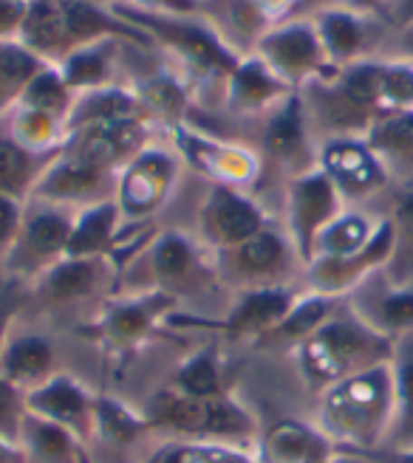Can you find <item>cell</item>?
<instances>
[{
    "label": "cell",
    "mask_w": 413,
    "mask_h": 463,
    "mask_svg": "<svg viewBox=\"0 0 413 463\" xmlns=\"http://www.w3.org/2000/svg\"><path fill=\"white\" fill-rule=\"evenodd\" d=\"M394 421V367L391 362L342 379L317 392L314 424L337 452L365 455L382 449Z\"/></svg>",
    "instance_id": "obj_1"
},
{
    "label": "cell",
    "mask_w": 413,
    "mask_h": 463,
    "mask_svg": "<svg viewBox=\"0 0 413 463\" xmlns=\"http://www.w3.org/2000/svg\"><path fill=\"white\" fill-rule=\"evenodd\" d=\"M142 412L162 441H204L255 452L261 438L258 415L229 390L218 396H187L162 387L153 392Z\"/></svg>",
    "instance_id": "obj_2"
},
{
    "label": "cell",
    "mask_w": 413,
    "mask_h": 463,
    "mask_svg": "<svg viewBox=\"0 0 413 463\" xmlns=\"http://www.w3.org/2000/svg\"><path fill=\"white\" fill-rule=\"evenodd\" d=\"M292 356L306 387L323 392L326 387L360 373V370L391 362L394 342L365 326L342 299V306L323 326L292 347Z\"/></svg>",
    "instance_id": "obj_3"
},
{
    "label": "cell",
    "mask_w": 413,
    "mask_h": 463,
    "mask_svg": "<svg viewBox=\"0 0 413 463\" xmlns=\"http://www.w3.org/2000/svg\"><path fill=\"white\" fill-rule=\"evenodd\" d=\"M110 9L128 23H133L136 29H142L156 45L181 62L187 74L204 77V80H226V74L238 65V54H233L226 45L218 40V34L206 26V20L201 14L190 17H173V14H153L133 9L122 0H113Z\"/></svg>",
    "instance_id": "obj_4"
},
{
    "label": "cell",
    "mask_w": 413,
    "mask_h": 463,
    "mask_svg": "<svg viewBox=\"0 0 413 463\" xmlns=\"http://www.w3.org/2000/svg\"><path fill=\"white\" fill-rule=\"evenodd\" d=\"M173 311H178V299L156 288L105 297L102 308L88 322L82 334L108 359L128 362L130 356L142 351V345L156 331L168 328V317Z\"/></svg>",
    "instance_id": "obj_5"
},
{
    "label": "cell",
    "mask_w": 413,
    "mask_h": 463,
    "mask_svg": "<svg viewBox=\"0 0 413 463\" xmlns=\"http://www.w3.org/2000/svg\"><path fill=\"white\" fill-rule=\"evenodd\" d=\"M130 263H142L145 269L142 288L165 291L176 297L178 303H181V297L198 294L218 280L216 251L206 249L198 235L178 232V229L153 232V238Z\"/></svg>",
    "instance_id": "obj_6"
},
{
    "label": "cell",
    "mask_w": 413,
    "mask_h": 463,
    "mask_svg": "<svg viewBox=\"0 0 413 463\" xmlns=\"http://www.w3.org/2000/svg\"><path fill=\"white\" fill-rule=\"evenodd\" d=\"M218 280H229L244 288H261V286H286L294 283V274L303 277V260L297 254L286 229L278 223H269L255 232L244 243L218 251L216 254Z\"/></svg>",
    "instance_id": "obj_7"
},
{
    "label": "cell",
    "mask_w": 413,
    "mask_h": 463,
    "mask_svg": "<svg viewBox=\"0 0 413 463\" xmlns=\"http://www.w3.org/2000/svg\"><path fill=\"white\" fill-rule=\"evenodd\" d=\"M170 138L181 165L204 175L213 187H235L249 193L261 181L264 158L246 145L226 142L221 136L198 130L187 119L170 128Z\"/></svg>",
    "instance_id": "obj_8"
},
{
    "label": "cell",
    "mask_w": 413,
    "mask_h": 463,
    "mask_svg": "<svg viewBox=\"0 0 413 463\" xmlns=\"http://www.w3.org/2000/svg\"><path fill=\"white\" fill-rule=\"evenodd\" d=\"M252 54L261 57L294 90H301L314 80L337 74L309 14H294L269 26Z\"/></svg>",
    "instance_id": "obj_9"
},
{
    "label": "cell",
    "mask_w": 413,
    "mask_h": 463,
    "mask_svg": "<svg viewBox=\"0 0 413 463\" xmlns=\"http://www.w3.org/2000/svg\"><path fill=\"white\" fill-rule=\"evenodd\" d=\"M181 167L185 165L173 147L150 142L142 153H136L117 173V187H113V201L120 206L122 221L145 223L162 213L176 190Z\"/></svg>",
    "instance_id": "obj_10"
},
{
    "label": "cell",
    "mask_w": 413,
    "mask_h": 463,
    "mask_svg": "<svg viewBox=\"0 0 413 463\" xmlns=\"http://www.w3.org/2000/svg\"><path fill=\"white\" fill-rule=\"evenodd\" d=\"M303 286H261V288H244L235 294V303L229 306L226 317L221 319H198V317H178L173 311L168 317V326L178 328H213L229 339L241 342H264L274 328L281 326V319L289 314L294 299L301 297Z\"/></svg>",
    "instance_id": "obj_11"
},
{
    "label": "cell",
    "mask_w": 413,
    "mask_h": 463,
    "mask_svg": "<svg viewBox=\"0 0 413 463\" xmlns=\"http://www.w3.org/2000/svg\"><path fill=\"white\" fill-rule=\"evenodd\" d=\"M72 226H74V210L29 201L20 235L4 260L6 271L14 280H34L40 271L65 258Z\"/></svg>",
    "instance_id": "obj_12"
},
{
    "label": "cell",
    "mask_w": 413,
    "mask_h": 463,
    "mask_svg": "<svg viewBox=\"0 0 413 463\" xmlns=\"http://www.w3.org/2000/svg\"><path fill=\"white\" fill-rule=\"evenodd\" d=\"M346 201L337 193L331 178L314 167L303 175H294L286 184V221L283 229L292 238L297 254H301L303 266L312 263L314 258V243L342 210H346Z\"/></svg>",
    "instance_id": "obj_13"
},
{
    "label": "cell",
    "mask_w": 413,
    "mask_h": 463,
    "mask_svg": "<svg viewBox=\"0 0 413 463\" xmlns=\"http://www.w3.org/2000/svg\"><path fill=\"white\" fill-rule=\"evenodd\" d=\"M317 167L331 178L349 206H357L391 187V175L365 136H337L320 142Z\"/></svg>",
    "instance_id": "obj_14"
},
{
    "label": "cell",
    "mask_w": 413,
    "mask_h": 463,
    "mask_svg": "<svg viewBox=\"0 0 413 463\" xmlns=\"http://www.w3.org/2000/svg\"><path fill=\"white\" fill-rule=\"evenodd\" d=\"M309 17L314 20V29L326 49V57L337 71L360 60L377 57L382 52L385 40L394 32L388 17L360 14V12L337 9V6H317Z\"/></svg>",
    "instance_id": "obj_15"
},
{
    "label": "cell",
    "mask_w": 413,
    "mask_h": 463,
    "mask_svg": "<svg viewBox=\"0 0 413 463\" xmlns=\"http://www.w3.org/2000/svg\"><path fill=\"white\" fill-rule=\"evenodd\" d=\"M269 223L272 218L261 201L235 187H210L204 203L198 206V238L216 254L244 243Z\"/></svg>",
    "instance_id": "obj_16"
},
{
    "label": "cell",
    "mask_w": 413,
    "mask_h": 463,
    "mask_svg": "<svg viewBox=\"0 0 413 463\" xmlns=\"http://www.w3.org/2000/svg\"><path fill=\"white\" fill-rule=\"evenodd\" d=\"M120 277L122 271L110 254H97V258H72V254H65V258H60L34 277L32 291L45 306H80L88 303V299L105 297Z\"/></svg>",
    "instance_id": "obj_17"
},
{
    "label": "cell",
    "mask_w": 413,
    "mask_h": 463,
    "mask_svg": "<svg viewBox=\"0 0 413 463\" xmlns=\"http://www.w3.org/2000/svg\"><path fill=\"white\" fill-rule=\"evenodd\" d=\"M261 150L289 178L303 175L317 167V142L306 119L301 90H294L278 108H272L266 113Z\"/></svg>",
    "instance_id": "obj_18"
},
{
    "label": "cell",
    "mask_w": 413,
    "mask_h": 463,
    "mask_svg": "<svg viewBox=\"0 0 413 463\" xmlns=\"http://www.w3.org/2000/svg\"><path fill=\"white\" fill-rule=\"evenodd\" d=\"M391 251H394V226L391 218L385 215L374 241L362 251L349 254V258H314L303 269V286L317 294L346 299L362 280H369L374 271L388 266Z\"/></svg>",
    "instance_id": "obj_19"
},
{
    "label": "cell",
    "mask_w": 413,
    "mask_h": 463,
    "mask_svg": "<svg viewBox=\"0 0 413 463\" xmlns=\"http://www.w3.org/2000/svg\"><path fill=\"white\" fill-rule=\"evenodd\" d=\"M346 306L365 326L391 342L413 334V283H397L385 269L362 280L346 297Z\"/></svg>",
    "instance_id": "obj_20"
},
{
    "label": "cell",
    "mask_w": 413,
    "mask_h": 463,
    "mask_svg": "<svg viewBox=\"0 0 413 463\" xmlns=\"http://www.w3.org/2000/svg\"><path fill=\"white\" fill-rule=\"evenodd\" d=\"M113 187H117V175L88 165V161L65 153L62 147V153L52 161L49 170L37 181L29 201L52 203V206H62V210L77 213L82 206L113 198Z\"/></svg>",
    "instance_id": "obj_21"
},
{
    "label": "cell",
    "mask_w": 413,
    "mask_h": 463,
    "mask_svg": "<svg viewBox=\"0 0 413 463\" xmlns=\"http://www.w3.org/2000/svg\"><path fill=\"white\" fill-rule=\"evenodd\" d=\"M153 142L150 119H125L108 125H88L65 136V153L117 175L128 161Z\"/></svg>",
    "instance_id": "obj_22"
},
{
    "label": "cell",
    "mask_w": 413,
    "mask_h": 463,
    "mask_svg": "<svg viewBox=\"0 0 413 463\" xmlns=\"http://www.w3.org/2000/svg\"><path fill=\"white\" fill-rule=\"evenodd\" d=\"M94 402L97 392L74 373H62V370H57L49 382L26 392V410L32 415L65 427L85 447L91 441V432H94Z\"/></svg>",
    "instance_id": "obj_23"
},
{
    "label": "cell",
    "mask_w": 413,
    "mask_h": 463,
    "mask_svg": "<svg viewBox=\"0 0 413 463\" xmlns=\"http://www.w3.org/2000/svg\"><path fill=\"white\" fill-rule=\"evenodd\" d=\"M221 94L226 110H233L238 116H261V113L266 116L289 94H294V88H289L261 57L246 54L226 74Z\"/></svg>",
    "instance_id": "obj_24"
},
{
    "label": "cell",
    "mask_w": 413,
    "mask_h": 463,
    "mask_svg": "<svg viewBox=\"0 0 413 463\" xmlns=\"http://www.w3.org/2000/svg\"><path fill=\"white\" fill-rule=\"evenodd\" d=\"M334 455V444L317 430V424L301 419L274 421L269 430H261L255 444L258 463H326Z\"/></svg>",
    "instance_id": "obj_25"
},
{
    "label": "cell",
    "mask_w": 413,
    "mask_h": 463,
    "mask_svg": "<svg viewBox=\"0 0 413 463\" xmlns=\"http://www.w3.org/2000/svg\"><path fill=\"white\" fill-rule=\"evenodd\" d=\"M229 52L246 57L272 26L255 0H201L198 12Z\"/></svg>",
    "instance_id": "obj_26"
},
{
    "label": "cell",
    "mask_w": 413,
    "mask_h": 463,
    "mask_svg": "<svg viewBox=\"0 0 413 463\" xmlns=\"http://www.w3.org/2000/svg\"><path fill=\"white\" fill-rule=\"evenodd\" d=\"M57 373V347L52 336L34 331H12L4 354H0V376L20 390H34Z\"/></svg>",
    "instance_id": "obj_27"
},
{
    "label": "cell",
    "mask_w": 413,
    "mask_h": 463,
    "mask_svg": "<svg viewBox=\"0 0 413 463\" xmlns=\"http://www.w3.org/2000/svg\"><path fill=\"white\" fill-rule=\"evenodd\" d=\"M125 119H150V116L145 113L133 85L113 82L97 90L77 94L74 108L68 113V122H65V136L88 125H108V122H125Z\"/></svg>",
    "instance_id": "obj_28"
},
{
    "label": "cell",
    "mask_w": 413,
    "mask_h": 463,
    "mask_svg": "<svg viewBox=\"0 0 413 463\" xmlns=\"http://www.w3.org/2000/svg\"><path fill=\"white\" fill-rule=\"evenodd\" d=\"M365 138L382 158L391 184H399V190L413 187V108L379 116Z\"/></svg>",
    "instance_id": "obj_29"
},
{
    "label": "cell",
    "mask_w": 413,
    "mask_h": 463,
    "mask_svg": "<svg viewBox=\"0 0 413 463\" xmlns=\"http://www.w3.org/2000/svg\"><path fill=\"white\" fill-rule=\"evenodd\" d=\"M125 40H97V43H82L74 45L68 52L57 68L65 80V85L74 90V94H85V90H97L105 85L120 82L117 80V54H120V45Z\"/></svg>",
    "instance_id": "obj_30"
},
{
    "label": "cell",
    "mask_w": 413,
    "mask_h": 463,
    "mask_svg": "<svg viewBox=\"0 0 413 463\" xmlns=\"http://www.w3.org/2000/svg\"><path fill=\"white\" fill-rule=\"evenodd\" d=\"M122 213L113 198L97 201L91 206L74 213L72 238H68V251L72 258H97V254H110L122 238Z\"/></svg>",
    "instance_id": "obj_31"
},
{
    "label": "cell",
    "mask_w": 413,
    "mask_h": 463,
    "mask_svg": "<svg viewBox=\"0 0 413 463\" xmlns=\"http://www.w3.org/2000/svg\"><path fill=\"white\" fill-rule=\"evenodd\" d=\"M17 40L26 45L29 52H34L40 60H45L49 65H57L68 52H72L65 12L60 6V0H29Z\"/></svg>",
    "instance_id": "obj_32"
},
{
    "label": "cell",
    "mask_w": 413,
    "mask_h": 463,
    "mask_svg": "<svg viewBox=\"0 0 413 463\" xmlns=\"http://www.w3.org/2000/svg\"><path fill=\"white\" fill-rule=\"evenodd\" d=\"M150 424L142 410H133L117 396L97 392L94 402V432L91 441H100L102 447L113 452H125L133 444H139L145 435H150Z\"/></svg>",
    "instance_id": "obj_33"
},
{
    "label": "cell",
    "mask_w": 413,
    "mask_h": 463,
    "mask_svg": "<svg viewBox=\"0 0 413 463\" xmlns=\"http://www.w3.org/2000/svg\"><path fill=\"white\" fill-rule=\"evenodd\" d=\"M394 421L382 449L413 452V334L394 342Z\"/></svg>",
    "instance_id": "obj_34"
},
{
    "label": "cell",
    "mask_w": 413,
    "mask_h": 463,
    "mask_svg": "<svg viewBox=\"0 0 413 463\" xmlns=\"http://www.w3.org/2000/svg\"><path fill=\"white\" fill-rule=\"evenodd\" d=\"M62 153V147L37 153L29 150L17 142H12L9 136H0V195L17 198L23 203H29L37 181L43 173L49 170V165Z\"/></svg>",
    "instance_id": "obj_35"
},
{
    "label": "cell",
    "mask_w": 413,
    "mask_h": 463,
    "mask_svg": "<svg viewBox=\"0 0 413 463\" xmlns=\"http://www.w3.org/2000/svg\"><path fill=\"white\" fill-rule=\"evenodd\" d=\"M385 215H371L360 206H346L314 243V258H349L369 246ZM312 258V260H314Z\"/></svg>",
    "instance_id": "obj_36"
},
{
    "label": "cell",
    "mask_w": 413,
    "mask_h": 463,
    "mask_svg": "<svg viewBox=\"0 0 413 463\" xmlns=\"http://www.w3.org/2000/svg\"><path fill=\"white\" fill-rule=\"evenodd\" d=\"M136 97H139L145 113L153 119V125H165L168 130L185 119V110L190 105V85L181 80L176 71H156L150 77H142L130 82Z\"/></svg>",
    "instance_id": "obj_37"
},
{
    "label": "cell",
    "mask_w": 413,
    "mask_h": 463,
    "mask_svg": "<svg viewBox=\"0 0 413 463\" xmlns=\"http://www.w3.org/2000/svg\"><path fill=\"white\" fill-rule=\"evenodd\" d=\"M20 449L29 463H80L85 444L65 427L29 412L20 432Z\"/></svg>",
    "instance_id": "obj_38"
},
{
    "label": "cell",
    "mask_w": 413,
    "mask_h": 463,
    "mask_svg": "<svg viewBox=\"0 0 413 463\" xmlns=\"http://www.w3.org/2000/svg\"><path fill=\"white\" fill-rule=\"evenodd\" d=\"M342 306V299L337 297H329V294H317V291H309L303 286L301 297L294 299V306L289 308V314L281 319V326L274 328L261 345L266 342H281V345H289L294 347L297 342H303L309 334H314L323 322Z\"/></svg>",
    "instance_id": "obj_39"
},
{
    "label": "cell",
    "mask_w": 413,
    "mask_h": 463,
    "mask_svg": "<svg viewBox=\"0 0 413 463\" xmlns=\"http://www.w3.org/2000/svg\"><path fill=\"white\" fill-rule=\"evenodd\" d=\"M43 65L49 62L29 52L20 40H0V119H6L14 110L23 90L29 88Z\"/></svg>",
    "instance_id": "obj_40"
},
{
    "label": "cell",
    "mask_w": 413,
    "mask_h": 463,
    "mask_svg": "<svg viewBox=\"0 0 413 463\" xmlns=\"http://www.w3.org/2000/svg\"><path fill=\"white\" fill-rule=\"evenodd\" d=\"M168 387H173L178 392H187V396H218V392H224L226 382H224L218 347L206 345L201 351L190 354L176 367V373Z\"/></svg>",
    "instance_id": "obj_41"
},
{
    "label": "cell",
    "mask_w": 413,
    "mask_h": 463,
    "mask_svg": "<svg viewBox=\"0 0 413 463\" xmlns=\"http://www.w3.org/2000/svg\"><path fill=\"white\" fill-rule=\"evenodd\" d=\"M6 119H9L6 136L23 147L37 150V153H49V150H57L65 145V125L49 113L17 105Z\"/></svg>",
    "instance_id": "obj_42"
},
{
    "label": "cell",
    "mask_w": 413,
    "mask_h": 463,
    "mask_svg": "<svg viewBox=\"0 0 413 463\" xmlns=\"http://www.w3.org/2000/svg\"><path fill=\"white\" fill-rule=\"evenodd\" d=\"M74 99H77V94L65 85L60 68L57 65H43L40 71L34 74V80L29 82V88L23 90V97H20L17 105L43 110V113L54 116V119H60L65 125L68 113H72V108H74Z\"/></svg>",
    "instance_id": "obj_43"
},
{
    "label": "cell",
    "mask_w": 413,
    "mask_h": 463,
    "mask_svg": "<svg viewBox=\"0 0 413 463\" xmlns=\"http://www.w3.org/2000/svg\"><path fill=\"white\" fill-rule=\"evenodd\" d=\"M388 218L394 226V251L385 271L397 283H413V187L399 190Z\"/></svg>",
    "instance_id": "obj_44"
},
{
    "label": "cell",
    "mask_w": 413,
    "mask_h": 463,
    "mask_svg": "<svg viewBox=\"0 0 413 463\" xmlns=\"http://www.w3.org/2000/svg\"><path fill=\"white\" fill-rule=\"evenodd\" d=\"M255 452L224 447V444H204V441H162L156 463H252Z\"/></svg>",
    "instance_id": "obj_45"
},
{
    "label": "cell",
    "mask_w": 413,
    "mask_h": 463,
    "mask_svg": "<svg viewBox=\"0 0 413 463\" xmlns=\"http://www.w3.org/2000/svg\"><path fill=\"white\" fill-rule=\"evenodd\" d=\"M413 108V60L382 57V90H379V110L397 113Z\"/></svg>",
    "instance_id": "obj_46"
},
{
    "label": "cell",
    "mask_w": 413,
    "mask_h": 463,
    "mask_svg": "<svg viewBox=\"0 0 413 463\" xmlns=\"http://www.w3.org/2000/svg\"><path fill=\"white\" fill-rule=\"evenodd\" d=\"M26 390L0 376V438L20 447L23 421H26Z\"/></svg>",
    "instance_id": "obj_47"
},
{
    "label": "cell",
    "mask_w": 413,
    "mask_h": 463,
    "mask_svg": "<svg viewBox=\"0 0 413 463\" xmlns=\"http://www.w3.org/2000/svg\"><path fill=\"white\" fill-rule=\"evenodd\" d=\"M23 218H26V203L9 195H0V263H4L6 254L12 251L20 235Z\"/></svg>",
    "instance_id": "obj_48"
},
{
    "label": "cell",
    "mask_w": 413,
    "mask_h": 463,
    "mask_svg": "<svg viewBox=\"0 0 413 463\" xmlns=\"http://www.w3.org/2000/svg\"><path fill=\"white\" fill-rule=\"evenodd\" d=\"M122 4L153 12V14H173V17H190L201 12V0H122Z\"/></svg>",
    "instance_id": "obj_49"
},
{
    "label": "cell",
    "mask_w": 413,
    "mask_h": 463,
    "mask_svg": "<svg viewBox=\"0 0 413 463\" xmlns=\"http://www.w3.org/2000/svg\"><path fill=\"white\" fill-rule=\"evenodd\" d=\"M29 0H0V40H17Z\"/></svg>",
    "instance_id": "obj_50"
},
{
    "label": "cell",
    "mask_w": 413,
    "mask_h": 463,
    "mask_svg": "<svg viewBox=\"0 0 413 463\" xmlns=\"http://www.w3.org/2000/svg\"><path fill=\"white\" fill-rule=\"evenodd\" d=\"M17 308H20V299L12 294L9 286H0V354H4V347L12 336V328H14V319H17Z\"/></svg>",
    "instance_id": "obj_51"
},
{
    "label": "cell",
    "mask_w": 413,
    "mask_h": 463,
    "mask_svg": "<svg viewBox=\"0 0 413 463\" xmlns=\"http://www.w3.org/2000/svg\"><path fill=\"white\" fill-rule=\"evenodd\" d=\"M377 57H399V60H413V23L402 29H394L391 37L385 40L382 52Z\"/></svg>",
    "instance_id": "obj_52"
},
{
    "label": "cell",
    "mask_w": 413,
    "mask_h": 463,
    "mask_svg": "<svg viewBox=\"0 0 413 463\" xmlns=\"http://www.w3.org/2000/svg\"><path fill=\"white\" fill-rule=\"evenodd\" d=\"M320 6H337V9H351L360 14H377V17H388L391 12V0H323ZM391 23V20H388Z\"/></svg>",
    "instance_id": "obj_53"
},
{
    "label": "cell",
    "mask_w": 413,
    "mask_h": 463,
    "mask_svg": "<svg viewBox=\"0 0 413 463\" xmlns=\"http://www.w3.org/2000/svg\"><path fill=\"white\" fill-rule=\"evenodd\" d=\"M255 4L266 14V20L274 26V23L294 17L297 14V4H301V0H255Z\"/></svg>",
    "instance_id": "obj_54"
},
{
    "label": "cell",
    "mask_w": 413,
    "mask_h": 463,
    "mask_svg": "<svg viewBox=\"0 0 413 463\" xmlns=\"http://www.w3.org/2000/svg\"><path fill=\"white\" fill-rule=\"evenodd\" d=\"M354 458H362L365 463H413V452H388V449H374Z\"/></svg>",
    "instance_id": "obj_55"
},
{
    "label": "cell",
    "mask_w": 413,
    "mask_h": 463,
    "mask_svg": "<svg viewBox=\"0 0 413 463\" xmlns=\"http://www.w3.org/2000/svg\"><path fill=\"white\" fill-rule=\"evenodd\" d=\"M388 20H391L394 29H402V26H410L413 23V0H397L388 12Z\"/></svg>",
    "instance_id": "obj_56"
},
{
    "label": "cell",
    "mask_w": 413,
    "mask_h": 463,
    "mask_svg": "<svg viewBox=\"0 0 413 463\" xmlns=\"http://www.w3.org/2000/svg\"><path fill=\"white\" fill-rule=\"evenodd\" d=\"M0 463H29V458L17 444H9L0 438Z\"/></svg>",
    "instance_id": "obj_57"
},
{
    "label": "cell",
    "mask_w": 413,
    "mask_h": 463,
    "mask_svg": "<svg viewBox=\"0 0 413 463\" xmlns=\"http://www.w3.org/2000/svg\"><path fill=\"white\" fill-rule=\"evenodd\" d=\"M91 4H100V6H110L113 0H91Z\"/></svg>",
    "instance_id": "obj_58"
},
{
    "label": "cell",
    "mask_w": 413,
    "mask_h": 463,
    "mask_svg": "<svg viewBox=\"0 0 413 463\" xmlns=\"http://www.w3.org/2000/svg\"><path fill=\"white\" fill-rule=\"evenodd\" d=\"M394 4H397V0H391V6H394Z\"/></svg>",
    "instance_id": "obj_59"
},
{
    "label": "cell",
    "mask_w": 413,
    "mask_h": 463,
    "mask_svg": "<svg viewBox=\"0 0 413 463\" xmlns=\"http://www.w3.org/2000/svg\"><path fill=\"white\" fill-rule=\"evenodd\" d=\"M252 463H258V460H252Z\"/></svg>",
    "instance_id": "obj_60"
}]
</instances>
